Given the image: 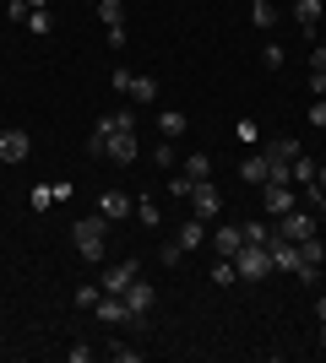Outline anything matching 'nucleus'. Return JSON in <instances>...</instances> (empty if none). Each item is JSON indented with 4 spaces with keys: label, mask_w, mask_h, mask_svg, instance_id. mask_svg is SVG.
Here are the masks:
<instances>
[{
    "label": "nucleus",
    "mask_w": 326,
    "mask_h": 363,
    "mask_svg": "<svg viewBox=\"0 0 326 363\" xmlns=\"http://www.w3.org/2000/svg\"><path fill=\"white\" fill-rule=\"evenodd\" d=\"M104 239H109V217H77L71 223V244H77V255L87 260V266H104Z\"/></svg>",
    "instance_id": "f257e3e1"
},
{
    "label": "nucleus",
    "mask_w": 326,
    "mask_h": 363,
    "mask_svg": "<svg viewBox=\"0 0 326 363\" xmlns=\"http://www.w3.org/2000/svg\"><path fill=\"white\" fill-rule=\"evenodd\" d=\"M234 272H239V282H266V277H272V255H266V244H239Z\"/></svg>",
    "instance_id": "f03ea898"
},
{
    "label": "nucleus",
    "mask_w": 326,
    "mask_h": 363,
    "mask_svg": "<svg viewBox=\"0 0 326 363\" xmlns=\"http://www.w3.org/2000/svg\"><path fill=\"white\" fill-rule=\"evenodd\" d=\"M321 266H326V244L305 239V244H299V260H294V277L305 282V288H315V282H321Z\"/></svg>",
    "instance_id": "7ed1b4c3"
},
{
    "label": "nucleus",
    "mask_w": 326,
    "mask_h": 363,
    "mask_svg": "<svg viewBox=\"0 0 326 363\" xmlns=\"http://www.w3.org/2000/svg\"><path fill=\"white\" fill-rule=\"evenodd\" d=\"M294 206H299L294 184H261V212L266 217H288Z\"/></svg>",
    "instance_id": "20e7f679"
},
{
    "label": "nucleus",
    "mask_w": 326,
    "mask_h": 363,
    "mask_svg": "<svg viewBox=\"0 0 326 363\" xmlns=\"http://www.w3.org/2000/svg\"><path fill=\"white\" fill-rule=\"evenodd\" d=\"M141 277V260H114V266H104V277H98V288L104 293H125L131 282Z\"/></svg>",
    "instance_id": "39448f33"
},
{
    "label": "nucleus",
    "mask_w": 326,
    "mask_h": 363,
    "mask_svg": "<svg viewBox=\"0 0 326 363\" xmlns=\"http://www.w3.org/2000/svg\"><path fill=\"white\" fill-rule=\"evenodd\" d=\"M190 212H196V217H217V212H223V190H217L212 179H196V184H190Z\"/></svg>",
    "instance_id": "423d86ee"
},
{
    "label": "nucleus",
    "mask_w": 326,
    "mask_h": 363,
    "mask_svg": "<svg viewBox=\"0 0 326 363\" xmlns=\"http://www.w3.org/2000/svg\"><path fill=\"white\" fill-rule=\"evenodd\" d=\"M120 298L131 303V315H136V325H141V320L153 315V303H158V293H153V282H147V277H136V282H131V288H125Z\"/></svg>",
    "instance_id": "0eeeda50"
},
{
    "label": "nucleus",
    "mask_w": 326,
    "mask_h": 363,
    "mask_svg": "<svg viewBox=\"0 0 326 363\" xmlns=\"http://www.w3.org/2000/svg\"><path fill=\"white\" fill-rule=\"evenodd\" d=\"M93 315L104 320V325H136V315H131V303H125L120 293H104V298L93 303Z\"/></svg>",
    "instance_id": "6e6552de"
},
{
    "label": "nucleus",
    "mask_w": 326,
    "mask_h": 363,
    "mask_svg": "<svg viewBox=\"0 0 326 363\" xmlns=\"http://www.w3.org/2000/svg\"><path fill=\"white\" fill-rule=\"evenodd\" d=\"M278 233L283 239H294V244H305V239H315V212H288V217H278Z\"/></svg>",
    "instance_id": "1a4fd4ad"
},
{
    "label": "nucleus",
    "mask_w": 326,
    "mask_h": 363,
    "mask_svg": "<svg viewBox=\"0 0 326 363\" xmlns=\"http://www.w3.org/2000/svg\"><path fill=\"white\" fill-rule=\"evenodd\" d=\"M33 152V136L28 130H0V163H22Z\"/></svg>",
    "instance_id": "9d476101"
},
{
    "label": "nucleus",
    "mask_w": 326,
    "mask_h": 363,
    "mask_svg": "<svg viewBox=\"0 0 326 363\" xmlns=\"http://www.w3.org/2000/svg\"><path fill=\"white\" fill-rule=\"evenodd\" d=\"M239 244H245V228H239V223H223V228L212 233V255L234 260V255H239Z\"/></svg>",
    "instance_id": "9b49d317"
},
{
    "label": "nucleus",
    "mask_w": 326,
    "mask_h": 363,
    "mask_svg": "<svg viewBox=\"0 0 326 363\" xmlns=\"http://www.w3.org/2000/svg\"><path fill=\"white\" fill-rule=\"evenodd\" d=\"M239 179H245L250 190H261L266 184V152H245V157H239Z\"/></svg>",
    "instance_id": "f8f14e48"
},
{
    "label": "nucleus",
    "mask_w": 326,
    "mask_h": 363,
    "mask_svg": "<svg viewBox=\"0 0 326 363\" xmlns=\"http://www.w3.org/2000/svg\"><path fill=\"white\" fill-rule=\"evenodd\" d=\"M98 212H104L109 223H114V217H136V201L120 196V190H104V196H98Z\"/></svg>",
    "instance_id": "ddd939ff"
},
{
    "label": "nucleus",
    "mask_w": 326,
    "mask_h": 363,
    "mask_svg": "<svg viewBox=\"0 0 326 363\" xmlns=\"http://www.w3.org/2000/svg\"><path fill=\"white\" fill-rule=\"evenodd\" d=\"M174 239L185 244V255H190V250H202V244H207V223H202V217H196V212H190L185 223L174 228Z\"/></svg>",
    "instance_id": "4468645a"
},
{
    "label": "nucleus",
    "mask_w": 326,
    "mask_h": 363,
    "mask_svg": "<svg viewBox=\"0 0 326 363\" xmlns=\"http://www.w3.org/2000/svg\"><path fill=\"white\" fill-rule=\"evenodd\" d=\"M125 98H131V104H153V98H158V76L136 71V76H131V92H125Z\"/></svg>",
    "instance_id": "2eb2a0df"
},
{
    "label": "nucleus",
    "mask_w": 326,
    "mask_h": 363,
    "mask_svg": "<svg viewBox=\"0 0 326 363\" xmlns=\"http://www.w3.org/2000/svg\"><path fill=\"white\" fill-rule=\"evenodd\" d=\"M158 130H163V141H174V136H185V130H190V120L180 114V108H163V114H158Z\"/></svg>",
    "instance_id": "dca6fc26"
},
{
    "label": "nucleus",
    "mask_w": 326,
    "mask_h": 363,
    "mask_svg": "<svg viewBox=\"0 0 326 363\" xmlns=\"http://www.w3.org/2000/svg\"><path fill=\"white\" fill-rule=\"evenodd\" d=\"M294 22L305 33H315V28H321V0H294Z\"/></svg>",
    "instance_id": "f3484780"
},
{
    "label": "nucleus",
    "mask_w": 326,
    "mask_h": 363,
    "mask_svg": "<svg viewBox=\"0 0 326 363\" xmlns=\"http://www.w3.org/2000/svg\"><path fill=\"white\" fill-rule=\"evenodd\" d=\"M22 28H28L33 38H49V33H55V16H49V6H33V11H28V22H22Z\"/></svg>",
    "instance_id": "a211bd4d"
},
{
    "label": "nucleus",
    "mask_w": 326,
    "mask_h": 363,
    "mask_svg": "<svg viewBox=\"0 0 326 363\" xmlns=\"http://www.w3.org/2000/svg\"><path fill=\"white\" fill-rule=\"evenodd\" d=\"M266 157H283V163H294V157H299V152H305V147H299V141L294 136H278V141H266Z\"/></svg>",
    "instance_id": "6ab92c4d"
},
{
    "label": "nucleus",
    "mask_w": 326,
    "mask_h": 363,
    "mask_svg": "<svg viewBox=\"0 0 326 363\" xmlns=\"http://www.w3.org/2000/svg\"><path fill=\"white\" fill-rule=\"evenodd\" d=\"M136 223H141V228H163V212H158L153 196H136Z\"/></svg>",
    "instance_id": "aec40b11"
},
{
    "label": "nucleus",
    "mask_w": 326,
    "mask_h": 363,
    "mask_svg": "<svg viewBox=\"0 0 326 363\" xmlns=\"http://www.w3.org/2000/svg\"><path fill=\"white\" fill-rule=\"evenodd\" d=\"M93 11H98V22H104V28H125V6H120V0H98Z\"/></svg>",
    "instance_id": "412c9836"
},
{
    "label": "nucleus",
    "mask_w": 326,
    "mask_h": 363,
    "mask_svg": "<svg viewBox=\"0 0 326 363\" xmlns=\"http://www.w3.org/2000/svg\"><path fill=\"white\" fill-rule=\"evenodd\" d=\"M180 174H190V179H207V174H212V157H207V152H190L185 163H180Z\"/></svg>",
    "instance_id": "4be33fe9"
},
{
    "label": "nucleus",
    "mask_w": 326,
    "mask_h": 363,
    "mask_svg": "<svg viewBox=\"0 0 326 363\" xmlns=\"http://www.w3.org/2000/svg\"><path fill=\"white\" fill-rule=\"evenodd\" d=\"M250 22H256V28H272V22H278V6H272V0H250Z\"/></svg>",
    "instance_id": "5701e85b"
},
{
    "label": "nucleus",
    "mask_w": 326,
    "mask_h": 363,
    "mask_svg": "<svg viewBox=\"0 0 326 363\" xmlns=\"http://www.w3.org/2000/svg\"><path fill=\"white\" fill-rule=\"evenodd\" d=\"M104 147H109V114L87 130V152H93V157H104Z\"/></svg>",
    "instance_id": "b1692460"
},
{
    "label": "nucleus",
    "mask_w": 326,
    "mask_h": 363,
    "mask_svg": "<svg viewBox=\"0 0 326 363\" xmlns=\"http://www.w3.org/2000/svg\"><path fill=\"white\" fill-rule=\"evenodd\" d=\"M239 228H245V244H272V233H278L272 223H239Z\"/></svg>",
    "instance_id": "393cba45"
},
{
    "label": "nucleus",
    "mask_w": 326,
    "mask_h": 363,
    "mask_svg": "<svg viewBox=\"0 0 326 363\" xmlns=\"http://www.w3.org/2000/svg\"><path fill=\"white\" fill-rule=\"evenodd\" d=\"M234 136H239L250 152H256V147H261V125H256V120H239V125H234Z\"/></svg>",
    "instance_id": "a878e982"
},
{
    "label": "nucleus",
    "mask_w": 326,
    "mask_h": 363,
    "mask_svg": "<svg viewBox=\"0 0 326 363\" xmlns=\"http://www.w3.org/2000/svg\"><path fill=\"white\" fill-rule=\"evenodd\" d=\"M212 282H217V288H229V282H239V272H234V260H223V255L212 260Z\"/></svg>",
    "instance_id": "bb28decb"
},
{
    "label": "nucleus",
    "mask_w": 326,
    "mask_h": 363,
    "mask_svg": "<svg viewBox=\"0 0 326 363\" xmlns=\"http://www.w3.org/2000/svg\"><path fill=\"white\" fill-rule=\"evenodd\" d=\"M315 168H321V163H315V157H305V152H299V157H294V184H310V179H315Z\"/></svg>",
    "instance_id": "cd10ccee"
},
{
    "label": "nucleus",
    "mask_w": 326,
    "mask_h": 363,
    "mask_svg": "<svg viewBox=\"0 0 326 363\" xmlns=\"http://www.w3.org/2000/svg\"><path fill=\"white\" fill-rule=\"evenodd\" d=\"M158 260H163V266H180V260H185V244H180V239H169V244H163V255H158Z\"/></svg>",
    "instance_id": "c85d7f7f"
},
{
    "label": "nucleus",
    "mask_w": 326,
    "mask_h": 363,
    "mask_svg": "<svg viewBox=\"0 0 326 363\" xmlns=\"http://www.w3.org/2000/svg\"><path fill=\"white\" fill-rule=\"evenodd\" d=\"M98 298H104V288H98V282H87V288H77V303H82V309H93Z\"/></svg>",
    "instance_id": "c756f323"
},
{
    "label": "nucleus",
    "mask_w": 326,
    "mask_h": 363,
    "mask_svg": "<svg viewBox=\"0 0 326 363\" xmlns=\"http://www.w3.org/2000/svg\"><path fill=\"white\" fill-rule=\"evenodd\" d=\"M109 358H114V363H141V347H120V342H114V347H109Z\"/></svg>",
    "instance_id": "7c9ffc66"
},
{
    "label": "nucleus",
    "mask_w": 326,
    "mask_h": 363,
    "mask_svg": "<svg viewBox=\"0 0 326 363\" xmlns=\"http://www.w3.org/2000/svg\"><path fill=\"white\" fill-rule=\"evenodd\" d=\"M153 157H158V168H180V157H174V147H169V141H158V152H153Z\"/></svg>",
    "instance_id": "2f4dec72"
},
{
    "label": "nucleus",
    "mask_w": 326,
    "mask_h": 363,
    "mask_svg": "<svg viewBox=\"0 0 326 363\" xmlns=\"http://www.w3.org/2000/svg\"><path fill=\"white\" fill-rule=\"evenodd\" d=\"M44 206H55V190H49V184H38V190H33V212H44Z\"/></svg>",
    "instance_id": "473e14b6"
},
{
    "label": "nucleus",
    "mask_w": 326,
    "mask_h": 363,
    "mask_svg": "<svg viewBox=\"0 0 326 363\" xmlns=\"http://www.w3.org/2000/svg\"><path fill=\"white\" fill-rule=\"evenodd\" d=\"M131 76H136V71H125V65H114V82H109V87H114V92H131Z\"/></svg>",
    "instance_id": "72a5a7b5"
},
{
    "label": "nucleus",
    "mask_w": 326,
    "mask_h": 363,
    "mask_svg": "<svg viewBox=\"0 0 326 363\" xmlns=\"http://www.w3.org/2000/svg\"><path fill=\"white\" fill-rule=\"evenodd\" d=\"M310 125H315V130H326V98H315V104H310Z\"/></svg>",
    "instance_id": "f704fd0d"
},
{
    "label": "nucleus",
    "mask_w": 326,
    "mask_h": 363,
    "mask_svg": "<svg viewBox=\"0 0 326 363\" xmlns=\"http://www.w3.org/2000/svg\"><path fill=\"white\" fill-rule=\"evenodd\" d=\"M6 11H11V22H28V11H33V0H11V6H6Z\"/></svg>",
    "instance_id": "c9c22d12"
},
{
    "label": "nucleus",
    "mask_w": 326,
    "mask_h": 363,
    "mask_svg": "<svg viewBox=\"0 0 326 363\" xmlns=\"http://www.w3.org/2000/svg\"><path fill=\"white\" fill-rule=\"evenodd\" d=\"M49 190H55V201H71V196H77V184H71V179H55Z\"/></svg>",
    "instance_id": "e433bc0d"
},
{
    "label": "nucleus",
    "mask_w": 326,
    "mask_h": 363,
    "mask_svg": "<svg viewBox=\"0 0 326 363\" xmlns=\"http://www.w3.org/2000/svg\"><path fill=\"white\" fill-rule=\"evenodd\" d=\"M190 184H196L190 174H174V184H169V190H174V196H185V201H190Z\"/></svg>",
    "instance_id": "4c0bfd02"
},
{
    "label": "nucleus",
    "mask_w": 326,
    "mask_h": 363,
    "mask_svg": "<svg viewBox=\"0 0 326 363\" xmlns=\"http://www.w3.org/2000/svg\"><path fill=\"white\" fill-rule=\"evenodd\" d=\"M65 358H71V363H87V358H93V342H77V347L65 352Z\"/></svg>",
    "instance_id": "58836bf2"
},
{
    "label": "nucleus",
    "mask_w": 326,
    "mask_h": 363,
    "mask_svg": "<svg viewBox=\"0 0 326 363\" xmlns=\"http://www.w3.org/2000/svg\"><path fill=\"white\" fill-rule=\"evenodd\" d=\"M261 60L272 65V71H278V65H283V44H266V49H261Z\"/></svg>",
    "instance_id": "ea45409f"
},
{
    "label": "nucleus",
    "mask_w": 326,
    "mask_h": 363,
    "mask_svg": "<svg viewBox=\"0 0 326 363\" xmlns=\"http://www.w3.org/2000/svg\"><path fill=\"white\" fill-rule=\"evenodd\" d=\"M310 92H315V98H326V71H310Z\"/></svg>",
    "instance_id": "a19ab883"
},
{
    "label": "nucleus",
    "mask_w": 326,
    "mask_h": 363,
    "mask_svg": "<svg viewBox=\"0 0 326 363\" xmlns=\"http://www.w3.org/2000/svg\"><path fill=\"white\" fill-rule=\"evenodd\" d=\"M310 71H326V44H315V55H310Z\"/></svg>",
    "instance_id": "79ce46f5"
},
{
    "label": "nucleus",
    "mask_w": 326,
    "mask_h": 363,
    "mask_svg": "<svg viewBox=\"0 0 326 363\" xmlns=\"http://www.w3.org/2000/svg\"><path fill=\"white\" fill-rule=\"evenodd\" d=\"M310 184H315V190H321V196H326V163L315 168V179H310Z\"/></svg>",
    "instance_id": "37998d69"
},
{
    "label": "nucleus",
    "mask_w": 326,
    "mask_h": 363,
    "mask_svg": "<svg viewBox=\"0 0 326 363\" xmlns=\"http://www.w3.org/2000/svg\"><path fill=\"white\" fill-rule=\"evenodd\" d=\"M315 315H321V320H326V293H321V298H315Z\"/></svg>",
    "instance_id": "c03bdc74"
},
{
    "label": "nucleus",
    "mask_w": 326,
    "mask_h": 363,
    "mask_svg": "<svg viewBox=\"0 0 326 363\" xmlns=\"http://www.w3.org/2000/svg\"><path fill=\"white\" fill-rule=\"evenodd\" d=\"M315 217H321V223H326V196H321V201H315Z\"/></svg>",
    "instance_id": "a18cd8bd"
},
{
    "label": "nucleus",
    "mask_w": 326,
    "mask_h": 363,
    "mask_svg": "<svg viewBox=\"0 0 326 363\" xmlns=\"http://www.w3.org/2000/svg\"><path fill=\"white\" fill-rule=\"evenodd\" d=\"M315 342H321V352H326V320H321V336H315Z\"/></svg>",
    "instance_id": "49530a36"
},
{
    "label": "nucleus",
    "mask_w": 326,
    "mask_h": 363,
    "mask_svg": "<svg viewBox=\"0 0 326 363\" xmlns=\"http://www.w3.org/2000/svg\"><path fill=\"white\" fill-rule=\"evenodd\" d=\"M33 6H49V0H33Z\"/></svg>",
    "instance_id": "de8ad7c7"
},
{
    "label": "nucleus",
    "mask_w": 326,
    "mask_h": 363,
    "mask_svg": "<svg viewBox=\"0 0 326 363\" xmlns=\"http://www.w3.org/2000/svg\"><path fill=\"white\" fill-rule=\"evenodd\" d=\"M0 130H6V120H0Z\"/></svg>",
    "instance_id": "09e8293b"
},
{
    "label": "nucleus",
    "mask_w": 326,
    "mask_h": 363,
    "mask_svg": "<svg viewBox=\"0 0 326 363\" xmlns=\"http://www.w3.org/2000/svg\"><path fill=\"white\" fill-rule=\"evenodd\" d=\"M93 6H98V0H93Z\"/></svg>",
    "instance_id": "8fccbe9b"
}]
</instances>
